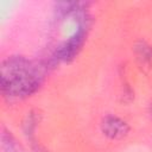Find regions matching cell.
Here are the masks:
<instances>
[{
	"instance_id": "obj_1",
	"label": "cell",
	"mask_w": 152,
	"mask_h": 152,
	"mask_svg": "<svg viewBox=\"0 0 152 152\" xmlns=\"http://www.w3.org/2000/svg\"><path fill=\"white\" fill-rule=\"evenodd\" d=\"M45 77V66L24 56H11L1 64L0 86L5 96L26 97L36 93Z\"/></svg>"
},
{
	"instance_id": "obj_2",
	"label": "cell",
	"mask_w": 152,
	"mask_h": 152,
	"mask_svg": "<svg viewBox=\"0 0 152 152\" xmlns=\"http://www.w3.org/2000/svg\"><path fill=\"white\" fill-rule=\"evenodd\" d=\"M76 18L78 21V28L72 36H70L65 42H63L56 49L55 58L57 61L70 62L78 55V52L81 51V49L86 42L88 28H89V19H88L87 12L78 14Z\"/></svg>"
},
{
	"instance_id": "obj_3",
	"label": "cell",
	"mask_w": 152,
	"mask_h": 152,
	"mask_svg": "<svg viewBox=\"0 0 152 152\" xmlns=\"http://www.w3.org/2000/svg\"><path fill=\"white\" fill-rule=\"evenodd\" d=\"M101 132L108 139L120 140L128 134L129 126L124 119L113 114H108L101 121Z\"/></svg>"
},
{
	"instance_id": "obj_4",
	"label": "cell",
	"mask_w": 152,
	"mask_h": 152,
	"mask_svg": "<svg viewBox=\"0 0 152 152\" xmlns=\"http://www.w3.org/2000/svg\"><path fill=\"white\" fill-rule=\"evenodd\" d=\"M135 55L139 63L144 66L151 68L152 65V46L145 42H139L135 45Z\"/></svg>"
},
{
	"instance_id": "obj_5",
	"label": "cell",
	"mask_w": 152,
	"mask_h": 152,
	"mask_svg": "<svg viewBox=\"0 0 152 152\" xmlns=\"http://www.w3.org/2000/svg\"><path fill=\"white\" fill-rule=\"evenodd\" d=\"M2 146L5 152H17V148H18L13 137L7 132H4L2 134Z\"/></svg>"
},
{
	"instance_id": "obj_6",
	"label": "cell",
	"mask_w": 152,
	"mask_h": 152,
	"mask_svg": "<svg viewBox=\"0 0 152 152\" xmlns=\"http://www.w3.org/2000/svg\"><path fill=\"white\" fill-rule=\"evenodd\" d=\"M151 115H152V106H151Z\"/></svg>"
}]
</instances>
